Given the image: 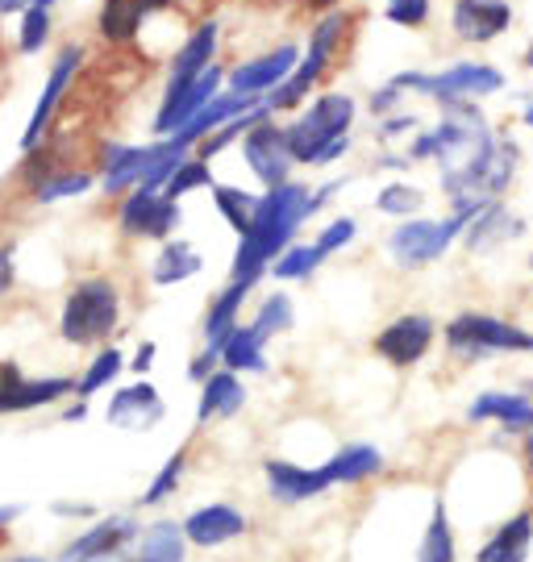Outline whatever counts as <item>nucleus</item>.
Segmentation results:
<instances>
[{"label":"nucleus","mask_w":533,"mask_h":562,"mask_svg":"<svg viewBox=\"0 0 533 562\" xmlns=\"http://www.w3.org/2000/svg\"><path fill=\"white\" fill-rule=\"evenodd\" d=\"M351 125H355V101L346 92L317 97L297 121H288L292 155L304 167H325L351 150Z\"/></svg>","instance_id":"obj_3"},{"label":"nucleus","mask_w":533,"mask_h":562,"mask_svg":"<svg viewBox=\"0 0 533 562\" xmlns=\"http://www.w3.org/2000/svg\"><path fill=\"white\" fill-rule=\"evenodd\" d=\"M151 362H155V341H142L134 355V371H151Z\"/></svg>","instance_id":"obj_50"},{"label":"nucleus","mask_w":533,"mask_h":562,"mask_svg":"<svg viewBox=\"0 0 533 562\" xmlns=\"http://www.w3.org/2000/svg\"><path fill=\"white\" fill-rule=\"evenodd\" d=\"M92 188V176L88 171H63V176H46V180L34 183V196L42 204H55L63 196H79V192H88Z\"/></svg>","instance_id":"obj_42"},{"label":"nucleus","mask_w":533,"mask_h":562,"mask_svg":"<svg viewBox=\"0 0 533 562\" xmlns=\"http://www.w3.org/2000/svg\"><path fill=\"white\" fill-rule=\"evenodd\" d=\"M34 0H0V13H25Z\"/></svg>","instance_id":"obj_51"},{"label":"nucleus","mask_w":533,"mask_h":562,"mask_svg":"<svg viewBox=\"0 0 533 562\" xmlns=\"http://www.w3.org/2000/svg\"><path fill=\"white\" fill-rule=\"evenodd\" d=\"M451 30L458 42L488 46L513 30V4L509 0H455L451 4Z\"/></svg>","instance_id":"obj_13"},{"label":"nucleus","mask_w":533,"mask_h":562,"mask_svg":"<svg viewBox=\"0 0 533 562\" xmlns=\"http://www.w3.org/2000/svg\"><path fill=\"white\" fill-rule=\"evenodd\" d=\"M13 517H18V504H4V508H0V529L13 521Z\"/></svg>","instance_id":"obj_53"},{"label":"nucleus","mask_w":533,"mask_h":562,"mask_svg":"<svg viewBox=\"0 0 533 562\" xmlns=\"http://www.w3.org/2000/svg\"><path fill=\"white\" fill-rule=\"evenodd\" d=\"M184 533H188V542L192 546H204V550H213V546H225L242 538L246 533V517L230 508V504H204L197 508L188 521H184Z\"/></svg>","instance_id":"obj_22"},{"label":"nucleus","mask_w":533,"mask_h":562,"mask_svg":"<svg viewBox=\"0 0 533 562\" xmlns=\"http://www.w3.org/2000/svg\"><path fill=\"white\" fill-rule=\"evenodd\" d=\"M471 217L475 213H451L446 222H425V217L400 222L392 234H388V255H392V262L396 267H404V271L430 267V262H437L451 246H455L458 234H467Z\"/></svg>","instance_id":"obj_9"},{"label":"nucleus","mask_w":533,"mask_h":562,"mask_svg":"<svg viewBox=\"0 0 533 562\" xmlns=\"http://www.w3.org/2000/svg\"><path fill=\"white\" fill-rule=\"evenodd\" d=\"M530 542H533V517L530 513H517L513 521L504 525L492 542L475 554V562H525L530 559Z\"/></svg>","instance_id":"obj_29"},{"label":"nucleus","mask_w":533,"mask_h":562,"mask_svg":"<svg viewBox=\"0 0 533 562\" xmlns=\"http://www.w3.org/2000/svg\"><path fill=\"white\" fill-rule=\"evenodd\" d=\"M13 562H42V559H13Z\"/></svg>","instance_id":"obj_59"},{"label":"nucleus","mask_w":533,"mask_h":562,"mask_svg":"<svg viewBox=\"0 0 533 562\" xmlns=\"http://www.w3.org/2000/svg\"><path fill=\"white\" fill-rule=\"evenodd\" d=\"M197 188H213V171H209V159H184L176 167V176L163 183V196H171V201H179V196H188V192H197Z\"/></svg>","instance_id":"obj_39"},{"label":"nucleus","mask_w":533,"mask_h":562,"mask_svg":"<svg viewBox=\"0 0 533 562\" xmlns=\"http://www.w3.org/2000/svg\"><path fill=\"white\" fill-rule=\"evenodd\" d=\"M434 317H425V313H404V317H396L392 325H384L376 338V355L379 359H388L392 367H413L430 355V346H434Z\"/></svg>","instance_id":"obj_14"},{"label":"nucleus","mask_w":533,"mask_h":562,"mask_svg":"<svg viewBox=\"0 0 533 562\" xmlns=\"http://www.w3.org/2000/svg\"><path fill=\"white\" fill-rule=\"evenodd\" d=\"M138 538V525L130 521V517H104L97 521L88 533H79L76 542L67 546V562H84V559H100V554H118L125 542H134Z\"/></svg>","instance_id":"obj_25"},{"label":"nucleus","mask_w":533,"mask_h":562,"mask_svg":"<svg viewBox=\"0 0 533 562\" xmlns=\"http://www.w3.org/2000/svg\"><path fill=\"white\" fill-rule=\"evenodd\" d=\"M51 38V9H42V4H30L25 13H21V34H18V50L21 55H38L42 46Z\"/></svg>","instance_id":"obj_40"},{"label":"nucleus","mask_w":533,"mask_h":562,"mask_svg":"<svg viewBox=\"0 0 533 562\" xmlns=\"http://www.w3.org/2000/svg\"><path fill=\"white\" fill-rule=\"evenodd\" d=\"M171 0H104V9H100V38L113 42V46H125V42L138 38L142 21L158 13V9H167Z\"/></svg>","instance_id":"obj_23"},{"label":"nucleus","mask_w":533,"mask_h":562,"mask_svg":"<svg viewBox=\"0 0 533 562\" xmlns=\"http://www.w3.org/2000/svg\"><path fill=\"white\" fill-rule=\"evenodd\" d=\"M184 462H188V454L184 450H176L171 459L163 462V471L155 475V483L146 487V496H142V504H163L171 492H176V483H179V475H184Z\"/></svg>","instance_id":"obj_44"},{"label":"nucleus","mask_w":533,"mask_h":562,"mask_svg":"<svg viewBox=\"0 0 533 562\" xmlns=\"http://www.w3.org/2000/svg\"><path fill=\"white\" fill-rule=\"evenodd\" d=\"M134 562H146V559H134Z\"/></svg>","instance_id":"obj_60"},{"label":"nucleus","mask_w":533,"mask_h":562,"mask_svg":"<svg viewBox=\"0 0 533 562\" xmlns=\"http://www.w3.org/2000/svg\"><path fill=\"white\" fill-rule=\"evenodd\" d=\"M218 362H221V350H213V346H204V350H200L197 359H192V367H188V375H192L197 383H204L209 375H213V371H218Z\"/></svg>","instance_id":"obj_48"},{"label":"nucleus","mask_w":533,"mask_h":562,"mask_svg":"<svg viewBox=\"0 0 533 562\" xmlns=\"http://www.w3.org/2000/svg\"><path fill=\"white\" fill-rule=\"evenodd\" d=\"M517 167H521L517 142L509 134H496L492 146L479 159L467 162L463 171L442 176V192H446V201L455 204V213H479V209H488V204L509 192Z\"/></svg>","instance_id":"obj_4"},{"label":"nucleus","mask_w":533,"mask_h":562,"mask_svg":"<svg viewBox=\"0 0 533 562\" xmlns=\"http://www.w3.org/2000/svg\"><path fill=\"white\" fill-rule=\"evenodd\" d=\"M304 4H309V9H321V13H330V9H337L342 0H304Z\"/></svg>","instance_id":"obj_52"},{"label":"nucleus","mask_w":533,"mask_h":562,"mask_svg":"<svg viewBox=\"0 0 533 562\" xmlns=\"http://www.w3.org/2000/svg\"><path fill=\"white\" fill-rule=\"evenodd\" d=\"M213 201H218V213L230 222V229H234L237 238L251 229V222H255L258 213V201L263 196H251V192H242V188H225V183H213Z\"/></svg>","instance_id":"obj_34"},{"label":"nucleus","mask_w":533,"mask_h":562,"mask_svg":"<svg viewBox=\"0 0 533 562\" xmlns=\"http://www.w3.org/2000/svg\"><path fill=\"white\" fill-rule=\"evenodd\" d=\"M79 63H84V46H67L59 59H55L38 104H34V113H30V125H25V134H21V150H34L42 134L51 130V117H55V109H59L63 92H71V80H76Z\"/></svg>","instance_id":"obj_16"},{"label":"nucleus","mask_w":533,"mask_h":562,"mask_svg":"<svg viewBox=\"0 0 533 562\" xmlns=\"http://www.w3.org/2000/svg\"><path fill=\"white\" fill-rule=\"evenodd\" d=\"M421 204H425V192L413 188V183H388L376 196V209L388 213V217H413Z\"/></svg>","instance_id":"obj_41"},{"label":"nucleus","mask_w":533,"mask_h":562,"mask_svg":"<svg viewBox=\"0 0 533 562\" xmlns=\"http://www.w3.org/2000/svg\"><path fill=\"white\" fill-rule=\"evenodd\" d=\"M530 267H533V259H530Z\"/></svg>","instance_id":"obj_61"},{"label":"nucleus","mask_w":533,"mask_h":562,"mask_svg":"<svg viewBox=\"0 0 533 562\" xmlns=\"http://www.w3.org/2000/svg\"><path fill=\"white\" fill-rule=\"evenodd\" d=\"M118 317H121L118 288L109 280H84L63 301L59 334L71 346H92V341H104L118 329Z\"/></svg>","instance_id":"obj_7"},{"label":"nucleus","mask_w":533,"mask_h":562,"mask_svg":"<svg viewBox=\"0 0 533 562\" xmlns=\"http://www.w3.org/2000/svg\"><path fill=\"white\" fill-rule=\"evenodd\" d=\"M179 225V201L163 196L158 188H134L121 204V229L134 238H171Z\"/></svg>","instance_id":"obj_15"},{"label":"nucleus","mask_w":533,"mask_h":562,"mask_svg":"<svg viewBox=\"0 0 533 562\" xmlns=\"http://www.w3.org/2000/svg\"><path fill=\"white\" fill-rule=\"evenodd\" d=\"M434 13L430 0H384V18L392 25H404V30H421Z\"/></svg>","instance_id":"obj_43"},{"label":"nucleus","mask_w":533,"mask_h":562,"mask_svg":"<svg viewBox=\"0 0 533 562\" xmlns=\"http://www.w3.org/2000/svg\"><path fill=\"white\" fill-rule=\"evenodd\" d=\"M255 109H263V101H258V97H246V92H234V88H230V92H218V97L204 104V109H200L197 117L188 121L179 134H171V138H176L184 150H192L197 142H204L213 130H221L225 121L242 117V113H255Z\"/></svg>","instance_id":"obj_19"},{"label":"nucleus","mask_w":533,"mask_h":562,"mask_svg":"<svg viewBox=\"0 0 533 562\" xmlns=\"http://www.w3.org/2000/svg\"><path fill=\"white\" fill-rule=\"evenodd\" d=\"M84 562H118V554H100V559H84Z\"/></svg>","instance_id":"obj_56"},{"label":"nucleus","mask_w":533,"mask_h":562,"mask_svg":"<svg viewBox=\"0 0 533 562\" xmlns=\"http://www.w3.org/2000/svg\"><path fill=\"white\" fill-rule=\"evenodd\" d=\"M221 80H225V71L213 63V67H209L204 76H197V80L179 83V88H167V97H163V104H158L155 125H151V130H155L158 138H171V134H179V130L197 117L204 104L218 97Z\"/></svg>","instance_id":"obj_12"},{"label":"nucleus","mask_w":533,"mask_h":562,"mask_svg":"<svg viewBox=\"0 0 533 562\" xmlns=\"http://www.w3.org/2000/svg\"><path fill=\"white\" fill-rule=\"evenodd\" d=\"M213 55H218V21H204L200 30H192V38L184 42L171 59V76H167V88H179V83L197 80L213 67Z\"/></svg>","instance_id":"obj_26"},{"label":"nucleus","mask_w":533,"mask_h":562,"mask_svg":"<svg viewBox=\"0 0 533 562\" xmlns=\"http://www.w3.org/2000/svg\"><path fill=\"white\" fill-rule=\"evenodd\" d=\"M521 63H525V67H533V42L525 46V55H521Z\"/></svg>","instance_id":"obj_55"},{"label":"nucleus","mask_w":533,"mask_h":562,"mask_svg":"<svg viewBox=\"0 0 533 562\" xmlns=\"http://www.w3.org/2000/svg\"><path fill=\"white\" fill-rule=\"evenodd\" d=\"M255 283H242V280H230V288L221 292L218 301L209 304V313H204V338L213 350H221V341L230 338L237 329V308L246 301V292H251Z\"/></svg>","instance_id":"obj_30"},{"label":"nucleus","mask_w":533,"mask_h":562,"mask_svg":"<svg viewBox=\"0 0 533 562\" xmlns=\"http://www.w3.org/2000/svg\"><path fill=\"white\" fill-rule=\"evenodd\" d=\"M421 562H455V533H451L442 504H434V517H430L425 542H421Z\"/></svg>","instance_id":"obj_38"},{"label":"nucleus","mask_w":533,"mask_h":562,"mask_svg":"<svg viewBox=\"0 0 533 562\" xmlns=\"http://www.w3.org/2000/svg\"><path fill=\"white\" fill-rule=\"evenodd\" d=\"M379 467H384V454L376 446L355 442V446H342L334 459L325 462V475L334 483H358V480H371Z\"/></svg>","instance_id":"obj_31"},{"label":"nucleus","mask_w":533,"mask_h":562,"mask_svg":"<svg viewBox=\"0 0 533 562\" xmlns=\"http://www.w3.org/2000/svg\"><path fill=\"white\" fill-rule=\"evenodd\" d=\"M125 367V359H121V350H113V346H104L97 359H92V367L84 371L76 380V396L79 401H92L100 387H109V383L118 380V371Z\"/></svg>","instance_id":"obj_35"},{"label":"nucleus","mask_w":533,"mask_h":562,"mask_svg":"<svg viewBox=\"0 0 533 562\" xmlns=\"http://www.w3.org/2000/svg\"><path fill=\"white\" fill-rule=\"evenodd\" d=\"M392 83L400 92L430 97L442 109V104L455 101H488L496 92H504V71L484 59H463L442 67V71H400V76H392Z\"/></svg>","instance_id":"obj_5"},{"label":"nucleus","mask_w":533,"mask_h":562,"mask_svg":"<svg viewBox=\"0 0 533 562\" xmlns=\"http://www.w3.org/2000/svg\"><path fill=\"white\" fill-rule=\"evenodd\" d=\"M76 392V380H25L13 362L0 367V413H30L42 404H55Z\"/></svg>","instance_id":"obj_18"},{"label":"nucleus","mask_w":533,"mask_h":562,"mask_svg":"<svg viewBox=\"0 0 533 562\" xmlns=\"http://www.w3.org/2000/svg\"><path fill=\"white\" fill-rule=\"evenodd\" d=\"M521 121H525V125H530V130H533V101L525 104V113H521Z\"/></svg>","instance_id":"obj_54"},{"label":"nucleus","mask_w":533,"mask_h":562,"mask_svg":"<svg viewBox=\"0 0 533 562\" xmlns=\"http://www.w3.org/2000/svg\"><path fill=\"white\" fill-rule=\"evenodd\" d=\"M525 454H530V467H533V434H530V442H525Z\"/></svg>","instance_id":"obj_57"},{"label":"nucleus","mask_w":533,"mask_h":562,"mask_svg":"<svg viewBox=\"0 0 533 562\" xmlns=\"http://www.w3.org/2000/svg\"><path fill=\"white\" fill-rule=\"evenodd\" d=\"M321 262H325V255H321L317 241H309V246H288V250L271 262V276H276V280H309Z\"/></svg>","instance_id":"obj_36"},{"label":"nucleus","mask_w":533,"mask_h":562,"mask_svg":"<svg viewBox=\"0 0 533 562\" xmlns=\"http://www.w3.org/2000/svg\"><path fill=\"white\" fill-rule=\"evenodd\" d=\"M163 396L155 392V383H130L104 408V422L118 429H155L163 422Z\"/></svg>","instance_id":"obj_20"},{"label":"nucleus","mask_w":533,"mask_h":562,"mask_svg":"<svg viewBox=\"0 0 533 562\" xmlns=\"http://www.w3.org/2000/svg\"><path fill=\"white\" fill-rule=\"evenodd\" d=\"M346 25H351V18H346L342 9H330L325 18L317 21L313 38H309V50H304V59L297 63V71L279 83L271 97H263L267 117H276V113H284V109H297V104L313 92V83L325 76V67H330V59H334V50H337V42H342V34H346Z\"/></svg>","instance_id":"obj_6"},{"label":"nucleus","mask_w":533,"mask_h":562,"mask_svg":"<svg viewBox=\"0 0 533 562\" xmlns=\"http://www.w3.org/2000/svg\"><path fill=\"white\" fill-rule=\"evenodd\" d=\"M446 346L458 359H488V355H521L533 350V334L492 313H458L446 325Z\"/></svg>","instance_id":"obj_8"},{"label":"nucleus","mask_w":533,"mask_h":562,"mask_svg":"<svg viewBox=\"0 0 533 562\" xmlns=\"http://www.w3.org/2000/svg\"><path fill=\"white\" fill-rule=\"evenodd\" d=\"M34 4H42V9H51V4H55V0H34Z\"/></svg>","instance_id":"obj_58"},{"label":"nucleus","mask_w":533,"mask_h":562,"mask_svg":"<svg viewBox=\"0 0 533 562\" xmlns=\"http://www.w3.org/2000/svg\"><path fill=\"white\" fill-rule=\"evenodd\" d=\"M292 322H297V308H292V301H288L284 292H271L267 301L258 304V317L251 322V329L267 341V338H276V334H284V329H292Z\"/></svg>","instance_id":"obj_37"},{"label":"nucleus","mask_w":533,"mask_h":562,"mask_svg":"<svg viewBox=\"0 0 533 562\" xmlns=\"http://www.w3.org/2000/svg\"><path fill=\"white\" fill-rule=\"evenodd\" d=\"M404 97H409V92H400V88L388 80L384 88H376V92H371V113H376V117H388V113H396V104L404 101Z\"/></svg>","instance_id":"obj_46"},{"label":"nucleus","mask_w":533,"mask_h":562,"mask_svg":"<svg viewBox=\"0 0 533 562\" xmlns=\"http://www.w3.org/2000/svg\"><path fill=\"white\" fill-rule=\"evenodd\" d=\"M517 234H521V222L500 201H492L488 209H479L471 217V225H467V250L484 255V250H492L500 241H513Z\"/></svg>","instance_id":"obj_28"},{"label":"nucleus","mask_w":533,"mask_h":562,"mask_svg":"<svg viewBox=\"0 0 533 562\" xmlns=\"http://www.w3.org/2000/svg\"><path fill=\"white\" fill-rule=\"evenodd\" d=\"M200 271V255H197V246H188V241H167L163 250H158V259H155V283L158 288H171V283H184V280H192Z\"/></svg>","instance_id":"obj_33"},{"label":"nucleus","mask_w":533,"mask_h":562,"mask_svg":"<svg viewBox=\"0 0 533 562\" xmlns=\"http://www.w3.org/2000/svg\"><path fill=\"white\" fill-rule=\"evenodd\" d=\"M263 346L267 341L258 338L251 325H237L230 338L221 341V362L230 367V371H267V359H263Z\"/></svg>","instance_id":"obj_32"},{"label":"nucleus","mask_w":533,"mask_h":562,"mask_svg":"<svg viewBox=\"0 0 533 562\" xmlns=\"http://www.w3.org/2000/svg\"><path fill=\"white\" fill-rule=\"evenodd\" d=\"M246 404V387L237 380V371H213L209 380H204V392H200V404H197V422H213V417H234L237 408Z\"/></svg>","instance_id":"obj_27"},{"label":"nucleus","mask_w":533,"mask_h":562,"mask_svg":"<svg viewBox=\"0 0 533 562\" xmlns=\"http://www.w3.org/2000/svg\"><path fill=\"white\" fill-rule=\"evenodd\" d=\"M355 241V222L351 217H334V222L321 229V238H317V246H321V255L330 259L334 250H342V246H351Z\"/></svg>","instance_id":"obj_45"},{"label":"nucleus","mask_w":533,"mask_h":562,"mask_svg":"<svg viewBox=\"0 0 533 562\" xmlns=\"http://www.w3.org/2000/svg\"><path fill=\"white\" fill-rule=\"evenodd\" d=\"M13 288V246H0V292Z\"/></svg>","instance_id":"obj_49"},{"label":"nucleus","mask_w":533,"mask_h":562,"mask_svg":"<svg viewBox=\"0 0 533 562\" xmlns=\"http://www.w3.org/2000/svg\"><path fill=\"white\" fill-rule=\"evenodd\" d=\"M171 150H184V146L176 138H158L155 146H121V142H109L104 146V192L118 196L125 188L151 183Z\"/></svg>","instance_id":"obj_11"},{"label":"nucleus","mask_w":533,"mask_h":562,"mask_svg":"<svg viewBox=\"0 0 533 562\" xmlns=\"http://www.w3.org/2000/svg\"><path fill=\"white\" fill-rule=\"evenodd\" d=\"M492 125L479 113L475 101H455L442 104V117L437 125H430L425 134H417V142L409 146V159H434L442 176L451 171H463L467 162H475L488 146H492Z\"/></svg>","instance_id":"obj_2"},{"label":"nucleus","mask_w":533,"mask_h":562,"mask_svg":"<svg viewBox=\"0 0 533 562\" xmlns=\"http://www.w3.org/2000/svg\"><path fill=\"white\" fill-rule=\"evenodd\" d=\"M337 188H342V180L325 183L321 192H309L304 183H292V180L279 183V188H267L263 201H258V213H255V222H251V229L237 238L234 271H230V276L242 283H258V276L292 246L300 225L309 222L317 209L334 196Z\"/></svg>","instance_id":"obj_1"},{"label":"nucleus","mask_w":533,"mask_h":562,"mask_svg":"<svg viewBox=\"0 0 533 562\" xmlns=\"http://www.w3.org/2000/svg\"><path fill=\"white\" fill-rule=\"evenodd\" d=\"M263 475H267V487H271V496L288 504H300V501H313L321 492H330L334 480L325 475V467H317V471H304L297 462H284V459H267L263 462Z\"/></svg>","instance_id":"obj_21"},{"label":"nucleus","mask_w":533,"mask_h":562,"mask_svg":"<svg viewBox=\"0 0 533 562\" xmlns=\"http://www.w3.org/2000/svg\"><path fill=\"white\" fill-rule=\"evenodd\" d=\"M297 63H300L297 46H276V50H267V55H258V59L237 63L234 71H230V88L263 101V97H271L279 83L297 71Z\"/></svg>","instance_id":"obj_17"},{"label":"nucleus","mask_w":533,"mask_h":562,"mask_svg":"<svg viewBox=\"0 0 533 562\" xmlns=\"http://www.w3.org/2000/svg\"><path fill=\"white\" fill-rule=\"evenodd\" d=\"M242 159L255 171V180L263 188H279L288 183L292 167H297V155H292V142H288V125H276L271 117H263L258 125L246 130L242 138Z\"/></svg>","instance_id":"obj_10"},{"label":"nucleus","mask_w":533,"mask_h":562,"mask_svg":"<svg viewBox=\"0 0 533 562\" xmlns=\"http://www.w3.org/2000/svg\"><path fill=\"white\" fill-rule=\"evenodd\" d=\"M421 121L413 113H388L384 125H379V138H404V134H413Z\"/></svg>","instance_id":"obj_47"},{"label":"nucleus","mask_w":533,"mask_h":562,"mask_svg":"<svg viewBox=\"0 0 533 562\" xmlns=\"http://www.w3.org/2000/svg\"><path fill=\"white\" fill-rule=\"evenodd\" d=\"M467 422H496L513 434H530L533 429V401L517 396V392H484L479 401L467 408Z\"/></svg>","instance_id":"obj_24"}]
</instances>
